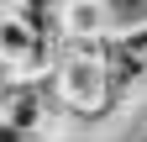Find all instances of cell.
Returning <instances> with one entry per match:
<instances>
[{"instance_id":"6da1fadb","label":"cell","mask_w":147,"mask_h":142,"mask_svg":"<svg viewBox=\"0 0 147 142\" xmlns=\"http://www.w3.org/2000/svg\"><path fill=\"white\" fill-rule=\"evenodd\" d=\"M53 68V37H42L21 16H0V74H42Z\"/></svg>"},{"instance_id":"7a4b0ae2","label":"cell","mask_w":147,"mask_h":142,"mask_svg":"<svg viewBox=\"0 0 147 142\" xmlns=\"http://www.w3.org/2000/svg\"><path fill=\"white\" fill-rule=\"evenodd\" d=\"M58 32H68V37H110L116 32V0H63Z\"/></svg>"},{"instance_id":"3957f363","label":"cell","mask_w":147,"mask_h":142,"mask_svg":"<svg viewBox=\"0 0 147 142\" xmlns=\"http://www.w3.org/2000/svg\"><path fill=\"white\" fill-rule=\"evenodd\" d=\"M11 11H16V0H0V16H11Z\"/></svg>"},{"instance_id":"277c9868","label":"cell","mask_w":147,"mask_h":142,"mask_svg":"<svg viewBox=\"0 0 147 142\" xmlns=\"http://www.w3.org/2000/svg\"><path fill=\"white\" fill-rule=\"evenodd\" d=\"M142 142H147V132H142Z\"/></svg>"}]
</instances>
